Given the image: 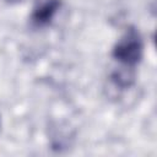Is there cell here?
<instances>
[{
	"instance_id": "cell-1",
	"label": "cell",
	"mask_w": 157,
	"mask_h": 157,
	"mask_svg": "<svg viewBox=\"0 0 157 157\" xmlns=\"http://www.w3.org/2000/svg\"><path fill=\"white\" fill-rule=\"evenodd\" d=\"M142 52H144V44L141 36L135 28L130 27L129 29L125 31V33L114 45L113 56L117 61H119L124 66L132 67L141 60Z\"/></svg>"
},
{
	"instance_id": "cell-2",
	"label": "cell",
	"mask_w": 157,
	"mask_h": 157,
	"mask_svg": "<svg viewBox=\"0 0 157 157\" xmlns=\"http://www.w3.org/2000/svg\"><path fill=\"white\" fill-rule=\"evenodd\" d=\"M60 7V0H34L31 21L36 27L49 25Z\"/></svg>"
},
{
	"instance_id": "cell-3",
	"label": "cell",
	"mask_w": 157,
	"mask_h": 157,
	"mask_svg": "<svg viewBox=\"0 0 157 157\" xmlns=\"http://www.w3.org/2000/svg\"><path fill=\"white\" fill-rule=\"evenodd\" d=\"M7 2H10V4H17V2H20V1H22V0H6Z\"/></svg>"
}]
</instances>
